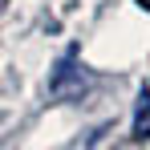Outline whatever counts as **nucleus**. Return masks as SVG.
Here are the masks:
<instances>
[{"mask_svg": "<svg viewBox=\"0 0 150 150\" xmlns=\"http://www.w3.org/2000/svg\"><path fill=\"white\" fill-rule=\"evenodd\" d=\"M49 93L53 98H61V101H69V98H81L85 93V73L73 65V57H65L57 69H53V81H49Z\"/></svg>", "mask_w": 150, "mask_h": 150, "instance_id": "obj_1", "label": "nucleus"}, {"mask_svg": "<svg viewBox=\"0 0 150 150\" xmlns=\"http://www.w3.org/2000/svg\"><path fill=\"white\" fill-rule=\"evenodd\" d=\"M134 138H150V89H142L134 105Z\"/></svg>", "mask_w": 150, "mask_h": 150, "instance_id": "obj_2", "label": "nucleus"}, {"mask_svg": "<svg viewBox=\"0 0 150 150\" xmlns=\"http://www.w3.org/2000/svg\"><path fill=\"white\" fill-rule=\"evenodd\" d=\"M134 4H138V8H146V12H150V0H134Z\"/></svg>", "mask_w": 150, "mask_h": 150, "instance_id": "obj_3", "label": "nucleus"}]
</instances>
